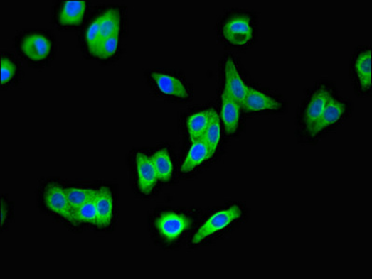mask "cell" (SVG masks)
Returning a JSON list of instances; mask_svg holds the SVG:
<instances>
[{"label":"cell","mask_w":372,"mask_h":279,"mask_svg":"<svg viewBox=\"0 0 372 279\" xmlns=\"http://www.w3.org/2000/svg\"><path fill=\"white\" fill-rule=\"evenodd\" d=\"M253 20L248 14L230 15L222 23L220 33L224 40L235 47H245L254 38Z\"/></svg>","instance_id":"obj_1"},{"label":"cell","mask_w":372,"mask_h":279,"mask_svg":"<svg viewBox=\"0 0 372 279\" xmlns=\"http://www.w3.org/2000/svg\"><path fill=\"white\" fill-rule=\"evenodd\" d=\"M191 219L183 213L168 212L161 213L155 220V228L159 236L167 243L178 240L190 229Z\"/></svg>","instance_id":"obj_2"},{"label":"cell","mask_w":372,"mask_h":279,"mask_svg":"<svg viewBox=\"0 0 372 279\" xmlns=\"http://www.w3.org/2000/svg\"><path fill=\"white\" fill-rule=\"evenodd\" d=\"M333 97L331 89L325 85H320L306 99L302 106L301 119L307 131L322 115L329 101Z\"/></svg>","instance_id":"obj_3"},{"label":"cell","mask_w":372,"mask_h":279,"mask_svg":"<svg viewBox=\"0 0 372 279\" xmlns=\"http://www.w3.org/2000/svg\"><path fill=\"white\" fill-rule=\"evenodd\" d=\"M52 38L41 32H33L23 35L20 41L23 55L32 62H42L52 53Z\"/></svg>","instance_id":"obj_4"},{"label":"cell","mask_w":372,"mask_h":279,"mask_svg":"<svg viewBox=\"0 0 372 279\" xmlns=\"http://www.w3.org/2000/svg\"><path fill=\"white\" fill-rule=\"evenodd\" d=\"M241 215L242 211L237 206L216 212L195 234L193 239V244H198V243L202 242L203 240L214 235L218 231L224 229V228H226Z\"/></svg>","instance_id":"obj_5"},{"label":"cell","mask_w":372,"mask_h":279,"mask_svg":"<svg viewBox=\"0 0 372 279\" xmlns=\"http://www.w3.org/2000/svg\"><path fill=\"white\" fill-rule=\"evenodd\" d=\"M43 203L50 212L61 216L73 223L74 213L68 200L65 189L55 184H49L44 188Z\"/></svg>","instance_id":"obj_6"},{"label":"cell","mask_w":372,"mask_h":279,"mask_svg":"<svg viewBox=\"0 0 372 279\" xmlns=\"http://www.w3.org/2000/svg\"><path fill=\"white\" fill-rule=\"evenodd\" d=\"M348 106L344 102L336 100L335 98H331V101L324 111L320 118L312 126L310 130L308 131L311 137H316L326 128L331 127L332 125L336 124L340 121L345 113L347 112Z\"/></svg>","instance_id":"obj_7"},{"label":"cell","mask_w":372,"mask_h":279,"mask_svg":"<svg viewBox=\"0 0 372 279\" xmlns=\"http://www.w3.org/2000/svg\"><path fill=\"white\" fill-rule=\"evenodd\" d=\"M353 74L358 87L361 91L367 92L371 84V52L368 48H363L354 57Z\"/></svg>","instance_id":"obj_8"},{"label":"cell","mask_w":372,"mask_h":279,"mask_svg":"<svg viewBox=\"0 0 372 279\" xmlns=\"http://www.w3.org/2000/svg\"><path fill=\"white\" fill-rule=\"evenodd\" d=\"M152 79L154 81L159 91L164 93V95L180 99V100H187L190 97L187 86L179 77L171 76L169 74L155 72L152 74Z\"/></svg>","instance_id":"obj_9"},{"label":"cell","mask_w":372,"mask_h":279,"mask_svg":"<svg viewBox=\"0 0 372 279\" xmlns=\"http://www.w3.org/2000/svg\"><path fill=\"white\" fill-rule=\"evenodd\" d=\"M88 3L86 1H64L57 11L56 21L61 26H80L85 17Z\"/></svg>","instance_id":"obj_10"},{"label":"cell","mask_w":372,"mask_h":279,"mask_svg":"<svg viewBox=\"0 0 372 279\" xmlns=\"http://www.w3.org/2000/svg\"><path fill=\"white\" fill-rule=\"evenodd\" d=\"M137 169L138 186H139L141 193L144 195L151 194L158 180L152 158L148 157L144 153H138L137 155Z\"/></svg>","instance_id":"obj_11"},{"label":"cell","mask_w":372,"mask_h":279,"mask_svg":"<svg viewBox=\"0 0 372 279\" xmlns=\"http://www.w3.org/2000/svg\"><path fill=\"white\" fill-rule=\"evenodd\" d=\"M225 76H226V84L225 89L230 96L240 104L244 107L245 97H247L248 87L245 85L244 81L237 71L235 62L232 59L228 60L226 67H225Z\"/></svg>","instance_id":"obj_12"},{"label":"cell","mask_w":372,"mask_h":279,"mask_svg":"<svg viewBox=\"0 0 372 279\" xmlns=\"http://www.w3.org/2000/svg\"><path fill=\"white\" fill-rule=\"evenodd\" d=\"M97 204V224L99 228L109 227L114 214V199L109 188L102 187L97 191L95 196Z\"/></svg>","instance_id":"obj_13"},{"label":"cell","mask_w":372,"mask_h":279,"mask_svg":"<svg viewBox=\"0 0 372 279\" xmlns=\"http://www.w3.org/2000/svg\"><path fill=\"white\" fill-rule=\"evenodd\" d=\"M242 106L224 89L222 93L221 116L227 134L235 133L239 126Z\"/></svg>","instance_id":"obj_14"},{"label":"cell","mask_w":372,"mask_h":279,"mask_svg":"<svg viewBox=\"0 0 372 279\" xmlns=\"http://www.w3.org/2000/svg\"><path fill=\"white\" fill-rule=\"evenodd\" d=\"M248 112H260V111H279L283 108V104L264 94V93L257 91V89L248 88L247 97L244 104V107Z\"/></svg>","instance_id":"obj_15"},{"label":"cell","mask_w":372,"mask_h":279,"mask_svg":"<svg viewBox=\"0 0 372 279\" xmlns=\"http://www.w3.org/2000/svg\"><path fill=\"white\" fill-rule=\"evenodd\" d=\"M212 153L210 151L209 146L205 142L203 138L193 142L190 151H188L187 158L183 162L181 173H187L193 172L195 168L200 166L207 160L212 157Z\"/></svg>","instance_id":"obj_16"},{"label":"cell","mask_w":372,"mask_h":279,"mask_svg":"<svg viewBox=\"0 0 372 279\" xmlns=\"http://www.w3.org/2000/svg\"><path fill=\"white\" fill-rule=\"evenodd\" d=\"M99 21H100V43L111 35L119 34L122 16L118 10L114 8L107 9L103 13L99 15Z\"/></svg>","instance_id":"obj_17"},{"label":"cell","mask_w":372,"mask_h":279,"mask_svg":"<svg viewBox=\"0 0 372 279\" xmlns=\"http://www.w3.org/2000/svg\"><path fill=\"white\" fill-rule=\"evenodd\" d=\"M211 115L212 110H205L193 114L188 118L187 127L191 142L203 138L208 127Z\"/></svg>","instance_id":"obj_18"},{"label":"cell","mask_w":372,"mask_h":279,"mask_svg":"<svg viewBox=\"0 0 372 279\" xmlns=\"http://www.w3.org/2000/svg\"><path fill=\"white\" fill-rule=\"evenodd\" d=\"M153 165H154L158 180L161 182L169 181L172 178L174 166L171 160L169 152L166 149H161L156 152L152 157Z\"/></svg>","instance_id":"obj_19"},{"label":"cell","mask_w":372,"mask_h":279,"mask_svg":"<svg viewBox=\"0 0 372 279\" xmlns=\"http://www.w3.org/2000/svg\"><path fill=\"white\" fill-rule=\"evenodd\" d=\"M97 191L94 196L91 197L83 205L80 206L74 212L73 223H87L97 224V204H95V196H97Z\"/></svg>","instance_id":"obj_20"},{"label":"cell","mask_w":372,"mask_h":279,"mask_svg":"<svg viewBox=\"0 0 372 279\" xmlns=\"http://www.w3.org/2000/svg\"><path fill=\"white\" fill-rule=\"evenodd\" d=\"M203 139L209 146L210 151L212 155L215 154L217 150L218 143L220 141V121L218 114L212 110L211 119H210L208 127H207L205 134H203Z\"/></svg>","instance_id":"obj_21"},{"label":"cell","mask_w":372,"mask_h":279,"mask_svg":"<svg viewBox=\"0 0 372 279\" xmlns=\"http://www.w3.org/2000/svg\"><path fill=\"white\" fill-rule=\"evenodd\" d=\"M97 190L84 188H68L65 190L67 193L69 205H70L73 213L80 206L87 202L95 193ZM74 218V217H73ZM74 220V219H73Z\"/></svg>","instance_id":"obj_22"},{"label":"cell","mask_w":372,"mask_h":279,"mask_svg":"<svg viewBox=\"0 0 372 279\" xmlns=\"http://www.w3.org/2000/svg\"><path fill=\"white\" fill-rule=\"evenodd\" d=\"M85 44L92 55L95 56L97 53L99 44H100V21L99 16L92 21L85 32Z\"/></svg>","instance_id":"obj_23"},{"label":"cell","mask_w":372,"mask_h":279,"mask_svg":"<svg viewBox=\"0 0 372 279\" xmlns=\"http://www.w3.org/2000/svg\"><path fill=\"white\" fill-rule=\"evenodd\" d=\"M119 47V34L111 35L99 45L95 57L100 59H110L115 55Z\"/></svg>","instance_id":"obj_24"},{"label":"cell","mask_w":372,"mask_h":279,"mask_svg":"<svg viewBox=\"0 0 372 279\" xmlns=\"http://www.w3.org/2000/svg\"><path fill=\"white\" fill-rule=\"evenodd\" d=\"M18 74V67L14 60L9 57L3 56L1 59V84L5 86L6 84L11 83Z\"/></svg>","instance_id":"obj_25"},{"label":"cell","mask_w":372,"mask_h":279,"mask_svg":"<svg viewBox=\"0 0 372 279\" xmlns=\"http://www.w3.org/2000/svg\"><path fill=\"white\" fill-rule=\"evenodd\" d=\"M6 206H5V203H4V201H3L2 202V224H4V221H5V215H6Z\"/></svg>","instance_id":"obj_26"}]
</instances>
